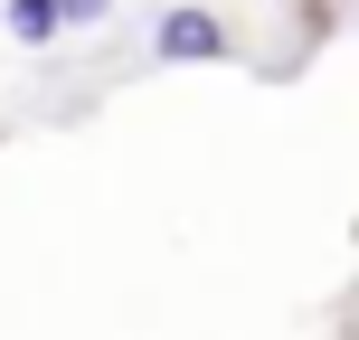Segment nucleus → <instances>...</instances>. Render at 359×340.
Wrapping results in <instances>:
<instances>
[{"label":"nucleus","instance_id":"nucleus-1","mask_svg":"<svg viewBox=\"0 0 359 340\" xmlns=\"http://www.w3.org/2000/svg\"><path fill=\"white\" fill-rule=\"evenodd\" d=\"M151 48H161L170 67H198V57H227V29H217L208 10H170V19H161V38H151Z\"/></svg>","mask_w":359,"mask_h":340},{"label":"nucleus","instance_id":"nucleus-2","mask_svg":"<svg viewBox=\"0 0 359 340\" xmlns=\"http://www.w3.org/2000/svg\"><path fill=\"white\" fill-rule=\"evenodd\" d=\"M57 29H67V10H57V0H10V38H29V48H48Z\"/></svg>","mask_w":359,"mask_h":340},{"label":"nucleus","instance_id":"nucleus-3","mask_svg":"<svg viewBox=\"0 0 359 340\" xmlns=\"http://www.w3.org/2000/svg\"><path fill=\"white\" fill-rule=\"evenodd\" d=\"M57 10H67V19H104L114 0H57Z\"/></svg>","mask_w":359,"mask_h":340}]
</instances>
